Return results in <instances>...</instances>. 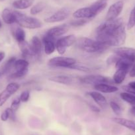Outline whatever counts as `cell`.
Instances as JSON below:
<instances>
[{
    "instance_id": "6da1fadb",
    "label": "cell",
    "mask_w": 135,
    "mask_h": 135,
    "mask_svg": "<svg viewBox=\"0 0 135 135\" xmlns=\"http://www.w3.org/2000/svg\"><path fill=\"white\" fill-rule=\"evenodd\" d=\"M97 41L109 46H120L127 38L125 25L122 19L106 21L96 29Z\"/></svg>"
},
{
    "instance_id": "7a4b0ae2",
    "label": "cell",
    "mask_w": 135,
    "mask_h": 135,
    "mask_svg": "<svg viewBox=\"0 0 135 135\" xmlns=\"http://www.w3.org/2000/svg\"><path fill=\"white\" fill-rule=\"evenodd\" d=\"M76 46L82 51L88 53L101 52L107 49V46L98 41L86 37H81L76 40Z\"/></svg>"
},
{
    "instance_id": "3957f363",
    "label": "cell",
    "mask_w": 135,
    "mask_h": 135,
    "mask_svg": "<svg viewBox=\"0 0 135 135\" xmlns=\"http://www.w3.org/2000/svg\"><path fill=\"white\" fill-rule=\"evenodd\" d=\"M15 14L16 17L15 23L20 27L29 29H36L41 28L42 26V23L38 19L28 16L17 11H15Z\"/></svg>"
},
{
    "instance_id": "277c9868",
    "label": "cell",
    "mask_w": 135,
    "mask_h": 135,
    "mask_svg": "<svg viewBox=\"0 0 135 135\" xmlns=\"http://www.w3.org/2000/svg\"><path fill=\"white\" fill-rule=\"evenodd\" d=\"M29 63L25 59H19L15 60L13 64V68L15 72L9 75L11 79H17L23 78L28 72V67Z\"/></svg>"
},
{
    "instance_id": "5b68a950",
    "label": "cell",
    "mask_w": 135,
    "mask_h": 135,
    "mask_svg": "<svg viewBox=\"0 0 135 135\" xmlns=\"http://www.w3.org/2000/svg\"><path fill=\"white\" fill-rule=\"evenodd\" d=\"M80 81L83 84H88V85H95L101 84H113V79L101 75H88L80 78Z\"/></svg>"
},
{
    "instance_id": "8992f818",
    "label": "cell",
    "mask_w": 135,
    "mask_h": 135,
    "mask_svg": "<svg viewBox=\"0 0 135 135\" xmlns=\"http://www.w3.org/2000/svg\"><path fill=\"white\" fill-rule=\"evenodd\" d=\"M76 37L73 35L66 36L57 40L56 42V49L60 54L62 55L66 51V49L76 42Z\"/></svg>"
},
{
    "instance_id": "52a82bcc",
    "label": "cell",
    "mask_w": 135,
    "mask_h": 135,
    "mask_svg": "<svg viewBox=\"0 0 135 135\" xmlns=\"http://www.w3.org/2000/svg\"><path fill=\"white\" fill-rule=\"evenodd\" d=\"M76 63V59L70 57H54L49 61V65L52 67H60L70 68Z\"/></svg>"
},
{
    "instance_id": "ba28073f",
    "label": "cell",
    "mask_w": 135,
    "mask_h": 135,
    "mask_svg": "<svg viewBox=\"0 0 135 135\" xmlns=\"http://www.w3.org/2000/svg\"><path fill=\"white\" fill-rule=\"evenodd\" d=\"M20 88L19 84L12 82L9 84L6 89L0 93V107L5 104L6 101L11 97L14 93H16Z\"/></svg>"
},
{
    "instance_id": "9c48e42d",
    "label": "cell",
    "mask_w": 135,
    "mask_h": 135,
    "mask_svg": "<svg viewBox=\"0 0 135 135\" xmlns=\"http://www.w3.org/2000/svg\"><path fill=\"white\" fill-rule=\"evenodd\" d=\"M123 7H124V3L123 1H118L111 5L107 11L105 20L113 21L117 19L123 11Z\"/></svg>"
},
{
    "instance_id": "30bf717a",
    "label": "cell",
    "mask_w": 135,
    "mask_h": 135,
    "mask_svg": "<svg viewBox=\"0 0 135 135\" xmlns=\"http://www.w3.org/2000/svg\"><path fill=\"white\" fill-rule=\"evenodd\" d=\"M70 13V11L67 7L60 9L56 12L45 19V21L49 23H54L61 22L67 19Z\"/></svg>"
},
{
    "instance_id": "8fae6325",
    "label": "cell",
    "mask_w": 135,
    "mask_h": 135,
    "mask_svg": "<svg viewBox=\"0 0 135 135\" xmlns=\"http://www.w3.org/2000/svg\"><path fill=\"white\" fill-rule=\"evenodd\" d=\"M96 16L94 11L91 6L87 7H82L75 11L73 13V17L77 19H91Z\"/></svg>"
},
{
    "instance_id": "7c38bea8",
    "label": "cell",
    "mask_w": 135,
    "mask_h": 135,
    "mask_svg": "<svg viewBox=\"0 0 135 135\" xmlns=\"http://www.w3.org/2000/svg\"><path fill=\"white\" fill-rule=\"evenodd\" d=\"M69 26L66 24L56 26V27L50 28L46 32V35L56 39V38L61 37V36L64 35V34H66L68 31V30H69Z\"/></svg>"
},
{
    "instance_id": "4fadbf2b",
    "label": "cell",
    "mask_w": 135,
    "mask_h": 135,
    "mask_svg": "<svg viewBox=\"0 0 135 135\" xmlns=\"http://www.w3.org/2000/svg\"><path fill=\"white\" fill-rule=\"evenodd\" d=\"M115 54L122 58H128L135 62V49L128 47H118L114 49Z\"/></svg>"
},
{
    "instance_id": "5bb4252c",
    "label": "cell",
    "mask_w": 135,
    "mask_h": 135,
    "mask_svg": "<svg viewBox=\"0 0 135 135\" xmlns=\"http://www.w3.org/2000/svg\"><path fill=\"white\" fill-rule=\"evenodd\" d=\"M42 42L44 45V50H45V54L47 55L52 54L56 49V39L52 37L45 35L42 38Z\"/></svg>"
},
{
    "instance_id": "9a60e30c",
    "label": "cell",
    "mask_w": 135,
    "mask_h": 135,
    "mask_svg": "<svg viewBox=\"0 0 135 135\" xmlns=\"http://www.w3.org/2000/svg\"><path fill=\"white\" fill-rule=\"evenodd\" d=\"M29 44L36 58H38L41 56V54H42V48H43L41 40L38 37L35 36L31 38V41Z\"/></svg>"
},
{
    "instance_id": "2e32d148",
    "label": "cell",
    "mask_w": 135,
    "mask_h": 135,
    "mask_svg": "<svg viewBox=\"0 0 135 135\" xmlns=\"http://www.w3.org/2000/svg\"><path fill=\"white\" fill-rule=\"evenodd\" d=\"M89 95L93 99L96 103L102 109H105L107 106V101L105 96L97 91H91L88 93Z\"/></svg>"
},
{
    "instance_id": "e0dca14e",
    "label": "cell",
    "mask_w": 135,
    "mask_h": 135,
    "mask_svg": "<svg viewBox=\"0 0 135 135\" xmlns=\"http://www.w3.org/2000/svg\"><path fill=\"white\" fill-rule=\"evenodd\" d=\"M19 48L21 51L22 56L25 58H36L33 52H32V49L31 47L29 42H27V41H25L23 42L19 43Z\"/></svg>"
},
{
    "instance_id": "ac0fdd59",
    "label": "cell",
    "mask_w": 135,
    "mask_h": 135,
    "mask_svg": "<svg viewBox=\"0 0 135 135\" xmlns=\"http://www.w3.org/2000/svg\"><path fill=\"white\" fill-rule=\"evenodd\" d=\"M2 18L3 22L7 25H12L16 22L15 11H12L8 8L4 9L2 11Z\"/></svg>"
},
{
    "instance_id": "d6986e66",
    "label": "cell",
    "mask_w": 135,
    "mask_h": 135,
    "mask_svg": "<svg viewBox=\"0 0 135 135\" xmlns=\"http://www.w3.org/2000/svg\"><path fill=\"white\" fill-rule=\"evenodd\" d=\"M111 120L113 122H115V123H116L117 124H120V125L123 126V127H126V128L135 132V122L128 120V119H124V118L120 117L112 118Z\"/></svg>"
},
{
    "instance_id": "ffe728a7",
    "label": "cell",
    "mask_w": 135,
    "mask_h": 135,
    "mask_svg": "<svg viewBox=\"0 0 135 135\" xmlns=\"http://www.w3.org/2000/svg\"><path fill=\"white\" fill-rule=\"evenodd\" d=\"M128 70L125 68H117L113 77V81L116 84H120L123 82L128 72Z\"/></svg>"
},
{
    "instance_id": "44dd1931",
    "label": "cell",
    "mask_w": 135,
    "mask_h": 135,
    "mask_svg": "<svg viewBox=\"0 0 135 135\" xmlns=\"http://www.w3.org/2000/svg\"><path fill=\"white\" fill-rule=\"evenodd\" d=\"M34 2L35 0H15L12 6L16 9H26L31 7Z\"/></svg>"
},
{
    "instance_id": "7402d4cb",
    "label": "cell",
    "mask_w": 135,
    "mask_h": 135,
    "mask_svg": "<svg viewBox=\"0 0 135 135\" xmlns=\"http://www.w3.org/2000/svg\"><path fill=\"white\" fill-rule=\"evenodd\" d=\"M12 34L14 38L19 43L25 41L26 34L24 30L19 26H15L12 28Z\"/></svg>"
},
{
    "instance_id": "603a6c76",
    "label": "cell",
    "mask_w": 135,
    "mask_h": 135,
    "mask_svg": "<svg viewBox=\"0 0 135 135\" xmlns=\"http://www.w3.org/2000/svg\"><path fill=\"white\" fill-rule=\"evenodd\" d=\"M94 88L96 90L105 93H114V92H116L119 90L118 88H117V87L107 84H101L95 85H94Z\"/></svg>"
},
{
    "instance_id": "cb8c5ba5",
    "label": "cell",
    "mask_w": 135,
    "mask_h": 135,
    "mask_svg": "<svg viewBox=\"0 0 135 135\" xmlns=\"http://www.w3.org/2000/svg\"><path fill=\"white\" fill-rule=\"evenodd\" d=\"M49 80L53 81V82L59 83L61 84H65V85H70L72 83L73 80L72 78L66 76H56L52 77L49 79Z\"/></svg>"
},
{
    "instance_id": "d4e9b609",
    "label": "cell",
    "mask_w": 135,
    "mask_h": 135,
    "mask_svg": "<svg viewBox=\"0 0 135 135\" xmlns=\"http://www.w3.org/2000/svg\"><path fill=\"white\" fill-rule=\"evenodd\" d=\"M45 7H46L45 3H44V2H38L37 4L35 5L33 7H32V8L30 10V13L32 15H37V14L42 12L45 9Z\"/></svg>"
},
{
    "instance_id": "484cf974",
    "label": "cell",
    "mask_w": 135,
    "mask_h": 135,
    "mask_svg": "<svg viewBox=\"0 0 135 135\" xmlns=\"http://www.w3.org/2000/svg\"><path fill=\"white\" fill-rule=\"evenodd\" d=\"M120 97L123 101H126L127 103L132 105V106H135V95L131 93L124 92L120 94Z\"/></svg>"
},
{
    "instance_id": "4316f807",
    "label": "cell",
    "mask_w": 135,
    "mask_h": 135,
    "mask_svg": "<svg viewBox=\"0 0 135 135\" xmlns=\"http://www.w3.org/2000/svg\"><path fill=\"white\" fill-rule=\"evenodd\" d=\"M135 26V6L131 11L128 18V23L127 25V28L128 30L131 29Z\"/></svg>"
},
{
    "instance_id": "83f0119b",
    "label": "cell",
    "mask_w": 135,
    "mask_h": 135,
    "mask_svg": "<svg viewBox=\"0 0 135 135\" xmlns=\"http://www.w3.org/2000/svg\"><path fill=\"white\" fill-rule=\"evenodd\" d=\"M110 106H111L113 111L116 115H119L121 114V109H120V106H119L115 101H111V102H110Z\"/></svg>"
},
{
    "instance_id": "f1b7e54d",
    "label": "cell",
    "mask_w": 135,
    "mask_h": 135,
    "mask_svg": "<svg viewBox=\"0 0 135 135\" xmlns=\"http://www.w3.org/2000/svg\"><path fill=\"white\" fill-rule=\"evenodd\" d=\"M21 99L20 98H16L12 101V103H11V107L10 108L13 110V111H16L17 110L19 109V107H20V104H21Z\"/></svg>"
},
{
    "instance_id": "f546056e",
    "label": "cell",
    "mask_w": 135,
    "mask_h": 135,
    "mask_svg": "<svg viewBox=\"0 0 135 135\" xmlns=\"http://www.w3.org/2000/svg\"><path fill=\"white\" fill-rule=\"evenodd\" d=\"M71 69H74L77 70L82 71V72H89V68L85 67V66H82V65H78L76 64V63L74 65H73L72 66L70 67Z\"/></svg>"
},
{
    "instance_id": "4dcf8cb0",
    "label": "cell",
    "mask_w": 135,
    "mask_h": 135,
    "mask_svg": "<svg viewBox=\"0 0 135 135\" xmlns=\"http://www.w3.org/2000/svg\"><path fill=\"white\" fill-rule=\"evenodd\" d=\"M10 115V108H7L1 115V120L2 121H7L9 119Z\"/></svg>"
},
{
    "instance_id": "1f68e13d",
    "label": "cell",
    "mask_w": 135,
    "mask_h": 135,
    "mask_svg": "<svg viewBox=\"0 0 135 135\" xmlns=\"http://www.w3.org/2000/svg\"><path fill=\"white\" fill-rule=\"evenodd\" d=\"M86 23V19H78V20H75L71 22L70 25L74 27H80V26L84 25Z\"/></svg>"
},
{
    "instance_id": "d6a6232c",
    "label": "cell",
    "mask_w": 135,
    "mask_h": 135,
    "mask_svg": "<svg viewBox=\"0 0 135 135\" xmlns=\"http://www.w3.org/2000/svg\"><path fill=\"white\" fill-rule=\"evenodd\" d=\"M29 91H24L21 93L19 98H20L21 101H22V102H27L28 100V99H29Z\"/></svg>"
},
{
    "instance_id": "836d02e7",
    "label": "cell",
    "mask_w": 135,
    "mask_h": 135,
    "mask_svg": "<svg viewBox=\"0 0 135 135\" xmlns=\"http://www.w3.org/2000/svg\"><path fill=\"white\" fill-rule=\"evenodd\" d=\"M122 89L125 92H127V93H131V94H133L135 95V88H131V87L127 85H123L122 87Z\"/></svg>"
},
{
    "instance_id": "e575fe53",
    "label": "cell",
    "mask_w": 135,
    "mask_h": 135,
    "mask_svg": "<svg viewBox=\"0 0 135 135\" xmlns=\"http://www.w3.org/2000/svg\"><path fill=\"white\" fill-rule=\"evenodd\" d=\"M129 74H130V76H131V77H132V78L135 77V62H134V63L133 64V65H132V68H131V69L130 70Z\"/></svg>"
},
{
    "instance_id": "d590c367",
    "label": "cell",
    "mask_w": 135,
    "mask_h": 135,
    "mask_svg": "<svg viewBox=\"0 0 135 135\" xmlns=\"http://www.w3.org/2000/svg\"><path fill=\"white\" fill-rule=\"evenodd\" d=\"M91 109L93 111H95V112H99L100 109L97 107H96L95 105H90Z\"/></svg>"
},
{
    "instance_id": "8d00e7d4",
    "label": "cell",
    "mask_w": 135,
    "mask_h": 135,
    "mask_svg": "<svg viewBox=\"0 0 135 135\" xmlns=\"http://www.w3.org/2000/svg\"><path fill=\"white\" fill-rule=\"evenodd\" d=\"M5 56H6V54H5L4 52L1 51L0 52V62H2L3 61V60L4 59Z\"/></svg>"
},
{
    "instance_id": "74e56055",
    "label": "cell",
    "mask_w": 135,
    "mask_h": 135,
    "mask_svg": "<svg viewBox=\"0 0 135 135\" xmlns=\"http://www.w3.org/2000/svg\"><path fill=\"white\" fill-rule=\"evenodd\" d=\"M128 86L131 87V88H135V81H131V82L128 83Z\"/></svg>"
},
{
    "instance_id": "f35d334b",
    "label": "cell",
    "mask_w": 135,
    "mask_h": 135,
    "mask_svg": "<svg viewBox=\"0 0 135 135\" xmlns=\"http://www.w3.org/2000/svg\"><path fill=\"white\" fill-rule=\"evenodd\" d=\"M131 113H132V115H133L135 117V106H133L132 108L131 109Z\"/></svg>"
},
{
    "instance_id": "ab89813d",
    "label": "cell",
    "mask_w": 135,
    "mask_h": 135,
    "mask_svg": "<svg viewBox=\"0 0 135 135\" xmlns=\"http://www.w3.org/2000/svg\"><path fill=\"white\" fill-rule=\"evenodd\" d=\"M4 74H5V73H4V72L3 71V70L2 69L0 70V78L2 77V76H3Z\"/></svg>"
},
{
    "instance_id": "60d3db41",
    "label": "cell",
    "mask_w": 135,
    "mask_h": 135,
    "mask_svg": "<svg viewBox=\"0 0 135 135\" xmlns=\"http://www.w3.org/2000/svg\"><path fill=\"white\" fill-rule=\"evenodd\" d=\"M107 0H98L97 2H101V3H107Z\"/></svg>"
},
{
    "instance_id": "b9f144b4",
    "label": "cell",
    "mask_w": 135,
    "mask_h": 135,
    "mask_svg": "<svg viewBox=\"0 0 135 135\" xmlns=\"http://www.w3.org/2000/svg\"><path fill=\"white\" fill-rule=\"evenodd\" d=\"M2 21H1V20H0V28H2Z\"/></svg>"
},
{
    "instance_id": "7bdbcfd3",
    "label": "cell",
    "mask_w": 135,
    "mask_h": 135,
    "mask_svg": "<svg viewBox=\"0 0 135 135\" xmlns=\"http://www.w3.org/2000/svg\"><path fill=\"white\" fill-rule=\"evenodd\" d=\"M5 0H0V2H4Z\"/></svg>"
}]
</instances>
